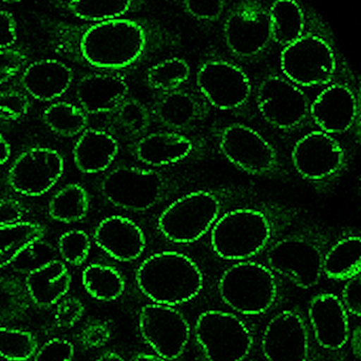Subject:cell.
I'll use <instances>...</instances> for the list:
<instances>
[{
	"label": "cell",
	"instance_id": "6da1fadb",
	"mask_svg": "<svg viewBox=\"0 0 361 361\" xmlns=\"http://www.w3.org/2000/svg\"><path fill=\"white\" fill-rule=\"evenodd\" d=\"M161 25L143 18H121L91 23L80 36V56L91 67L120 71L173 44Z\"/></svg>",
	"mask_w": 361,
	"mask_h": 361
},
{
	"label": "cell",
	"instance_id": "7a4b0ae2",
	"mask_svg": "<svg viewBox=\"0 0 361 361\" xmlns=\"http://www.w3.org/2000/svg\"><path fill=\"white\" fill-rule=\"evenodd\" d=\"M292 221V212L286 208L271 214L256 208H238L216 220L210 244L214 254L224 260L245 261L269 247L276 231L286 229Z\"/></svg>",
	"mask_w": 361,
	"mask_h": 361
},
{
	"label": "cell",
	"instance_id": "3957f363",
	"mask_svg": "<svg viewBox=\"0 0 361 361\" xmlns=\"http://www.w3.org/2000/svg\"><path fill=\"white\" fill-rule=\"evenodd\" d=\"M334 243L317 225L300 227L276 239L267 250V267L297 288H315L324 275V257Z\"/></svg>",
	"mask_w": 361,
	"mask_h": 361
},
{
	"label": "cell",
	"instance_id": "277c9868",
	"mask_svg": "<svg viewBox=\"0 0 361 361\" xmlns=\"http://www.w3.org/2000/svg\"><path fill=\"white\" fill-rule=\"evenodd\" d=\"M137 284L146 297L160 305H182L203 288V274L197 263L178 252H157L137 271Z\"/></svg>",
	"mask_w": 361,
	"mask_h": 361
},
{
	"label": "cell",
	"instance_id": "5b68a950",
	"mask_svg": "<svg viewBox=\"0 0 361 361\" xmlns=\"http://www.w3.org/2000/svg\"><path fill=\"white\" fill-rule=\"evenodd\" d=\"M177 185L154 169L116 167L103 178L101 191L108 202L128 212H146L169 199Z\"/></svg>",
	"mask_w": 361,
	"mask_h": 361
},
{
	"label": "cell",
	"instance_id": "8992f818",
	"mask_svg": "<svg viewBox=\"0 0 361 361\" xmlns=\"http://www.w3.org/2000/svg\"><path fill=\"white\" fill-rule=\"evenodd\" d=\"M219 293L233 311L243 315H260L275 303L277 280L275 273L267 265L240 261L221 276Z\"/></svg>",
	"mask_w": 361,
	"mask_h": 361
},
{
	"label": "cell",
	"instance_id": "52a82bcc",
	"mask_svg": "<svg viewBox=\"0 0 361 361\" xmlns=\"http://www.w3.org/2000/svg\"><path fill=\"white\" fill-rule=\"evenodd\" d=\"M221 209L222 201L218 193L192 191L176 200L161 214L158 229L173 243H193L212 228Z\"/></svg>",
	"mask_w": 361,
	"mask_h": 361
},
{
	"label": "cell",
	"instance_id": "ba28073f",
	"mask_svg": "<svg viewBox=\"0 0 361 361\" xmlns=\"http://www.w3.org/2000/svg\"><path fill=\"white\" fill-rule=\"evenodd\" d=\"M219 149L239 171L261 178H283L288 171L273 145L256 129L239 123L227 125L219 135Z\"/></svg>",
	"mask_w": 361,
	"mask_h": 361
},
{
	"label": "cell",
	"instance_id": "9c48e42d",
	"mask_svg": "<svg viewBox=\"0 0 361 361\" xmlns=\"http://www.w3.org/2000/svg\"><path fill=\"white\" fill-rule=\"evenodd\" d=\"M256 105L273 128L293 133L312 122L311 102L300 87L284 75L269 73L259 82Z\"/></svg>",
	"mask_w": 361,
	"mask_h": 361
},
{
	"label": "cell",
	"instance_id": "30bf717a",
	"mask_svg": "<svg viewBox=\"0 0 361 361\" xmlns=\"http://www.w3.org/2000/svg\"><path fill=\"white\" fill-rule=\"evenodd\" d=\"M222 32L225 46L233 57L254 61L273 42L269 8L259 0H239L227 11Z\"/></svg>",
	"mask_w": 361,
	"mask_h": 361
},
{
	"label": "cell",
	"instance_id": "8fae6325",
	"mask_svg": "<svg viewBox=\"0 0 361 361\" xmlns=\"http://www.w3.org/2000/svg\"><path fill=\"white\" fill-rule=\"evenodd\" d=\"M292 163L303 180L326 188L341 179L349 161L343 146L332 135L319 130L307 133L296 142Z\"/></svg>",
	"mask_w": 361,
	"mask_h": 361
},
{
	"label": "cell",
	"instance_id": "7c38bea8",
	"mask_svg": "<svg viewBox=\"0 0 361 361\" xmlns=\"http://www.w3.org/2000/svg\"><path fill=\"white\" fill-rule=\"evenodd\" d=\"M195 334L208 361H243L254 343L247 326L237 316L222 311L202 313Z\"/></svg>",
	"mask_w": 361,
	"mask_h": 361
},
{
	"label": "cell",
	"instance_id": "4fadbf2b",
	"mask_svg": "<svg viewBox=\"0 0 361 361\" xmlns=\"http://www.w3.org/2000/svg\"><path fill=\"white\" fill-rule=\"evenodd\" d=\"M280 66L283 75L299 87L331 84L337 70L336 57L330 44L311 34H305L284 47Z\"/></svg>",
	"mask_w": 361,
	"mask_h": 361
},
{
	"label": "cell",
	"instance_id": "5bb4252c",
	"mask_svg": "<svg viewBox=\"0 0 361 361\" xmlns=\"http://www.w3.org/2000/svg\"><path fill=\"white\" fill-rule=\"evenodd\" d=\"M195 82L208 105L223 111L242 109L252 97V82L246 72L222 57L205 59L197 69Z\"/></svg>",
	"mask_w": 361,
	"mask_h": 361
},
{
	"label": "cell",
	"instance_id": "9a60e30c",
	"mask_svg": "<svg viewBox=\"0 0 361 361\" xmlns=\"http://www.w3.org/2000/svg\"><path fill=\"white\" fill-rule=\"evenodd\" d=\"M63 171L65 161L57 150L36 146L15 159L6 176V184L18 195L39 197L59 182Z\"/></svg>",
	"mask_w": 361,
	"mask_h": 361
},
{
	"label": "cell",
	"instance_id": "2e32d148",
	"mask_svg": "<svg viewBox=\"0 0 361 361\" xmlns=\"http://www.w3.org/2000/svg\"><path fill=\"white\" fill-rule=\"evenodd\" d=\"M139 329L144 341L167 360L179 358L190 338V326L184 316L171 305L160 303L142 307Z\"/></svg>",
	"mask_w": 361,
	"mask_h": 361
},
{
	"label": "cell",
	"instance_id": "e0dca14e",
	"mask_svg": "<svg viewBox=\"0 0 361 361\" xmlns=\"http://www.w3.org/2000/svg\"><path fill=\"white\" fill-rule=\"evenodd\" d=\"M267 361H309V330L300 314L283 311L271 318L262 336Z\"/></svg>",
	"mask_w": 361,
	"mask_h": 361
},
{
	"label": "cell",
	"instance_id": "ac0fdd59",
	"mask_svg": "<svg viewBox=\"0 0 361 361\" xmlns=\"http://www.w3.org/2000/svg\"><path fill=\"white\" fill-rule=\"evenodd\" d=\"M307 314L315 341L322 349L337 351L349 343V315L337 295H316L310 301Z\"/></svg>",
	"mask_w": 361,
	"mask_h": 361
},
{
	"label": "cell",
	"instance_id": "d6986e66",
	"mask_svg": "<svg viewBox=\"0 0 361 361\" xmlns=\"http://www.w3.org/2000/svg\"><path fill=\"white\" fill-rule=\"evenodd\" d=\"M355 116V91L343 82L329 85L311 104L312 122L329 135L351 130Z\"/></svg>",
	"mask_w": 361,
	"mask_h": 361
},
{
	"label": "cell",
	"instance_id": "ffe728a7",
	"mask_svg": "<svg viewBox=\"0 0 361 361\" xmlns=\"http://www.w3.org/2000/svg\"><path fill=\"white\" fill-rule=\"evenodd\" d=\"M150 111L159 124L171 131L183 133L202 122L209 108L201 94L180 88L171 92L159 93Z\"/></svg>",
	"mask_w": 361,
	"mask_h": 361
},
{
	"label": "cell",
	"instance_id": "44dd1931",
	"mask_svg": "<svg viewBox=\"0 0 361 361\" xmlns=\"http://www.w3.org/2000/svg\"><path fill=\"white\" fill-rule=\"evenodd\" d=\"M93 239L102 250L120 262L137 260L146 247V238L141 227L123 216L102 220L95 227Z\"/></svg>",
	"mask_w": 361,
	"mask_h": 361
},
{
	"label": "cell",
	"instance_id": "7402d4cb",
	"mask_svg": "<svg viewBox=\"0 0 361 361\" xmlns=\"http://www.w3.org/2000/svg\"><path fill=\"white\" fill-rule=\"evenodd\" d=\"M75 95L80 107L87 114H109L129 97V86L120 74L95 72L78 80Z\"/></svg>",
	"mask_w": 361,
	"mask_h": 361
},
{
	"label": "cell",
	"instance_id": "603a6c76",
	"mask_svg": "<svg viewBox=\"0 0 361 361\" xmlns=\"http://www.w3.org/2000/svg\"><path fill=\"white\" fill-rule=\"evenodd\" d=\"M74 80L73 70L57 59H40L30 63L20 78L27 95L37 101L51 102L65 94Z\"/></svg>",
	"mask_w": 361,
	"mask_h": 361
},
{
	"label": "cell",
	"instance_id": "cb8c5ba5",
	"mask_svg": "<svg viewBox=\"0 0 361 361\" xmlns=\"http://www.w3.org/2000/svg\"><path fill=\"white\" fill-rule=\"evenodd\" d=\"M195 146L187 135L175 131H159L140 137L133 152L140 162L148 166L177 164L192 154Z\"/></svg>",
	"mask_w": 361,
	"mask_h": 361
},
{
	"label": "cell",
	"instance_id": "d4e9b609",
	"mask_svg": "<svg viewBox=\"0 0 361 361\" xmlns=\"http://www.w3.org/2000/svg\"><path fill=\"white\" fill-rule=\"evenodd\" d=\"M118 150L120 147L114 135L102 129L87 128L74 145V164L86 175L103 173L111 166Z\"/></svg>",
	"mask_w": 361,
	"mask_h": 361
},
{
	"label": "cell",
	"instance_id": "484cf974",
	"mask_svg": "<svg viewBox=\"0 0 361 361\" xmlns=\"http://www.w3.org/2000/svg\"><path fill=\"white\" fill-rule=\"evenodd\" d=\"M72 276L65 262L50 260L32 269L25 286L30 299L38 307L59 303L71 288Z\"/></svg>",
	"mask_w": 361,
	"mask_h": 361
},
{
	"label": "cell",
	"instance_id": "4316f807",
	"mask_svg": "<svg viewBox=\"0 0 361 361\" xmlns=\"http://www.w3.org/2000/svg\"><path fill=\"white\" fill-rule=\"evenodd\" d=\"M324 275L337 282L361 275V235H345L331 245L324 257Z\"/></svg>",
	"mask_w": 361,
	"mask_h": 361
},
{
	"label": "cell",
	"instance_id": "83f0119b",
	"mask_svg": "<svg viewBox=\"0 0 361 361\" xmlns=\"http://www.w3.org/2000/svg\"><path fill=\"white\" fill-rule=\"evenodd\" d=\"M47 227L37 222H20L0 226V269L14 262L25 250L42 242Z\"/></svg>",
	"mask_w": 361,
	"mask_h": 361
},
{
	"label": "cell",
	"instance_id": "f1b7e54d",
	"mask_svg": "<svg viewBox=\"0 0 361 361\" xmlns=\"http://www.w3.org/2000/svg\"><path fill=\"white\" fill-rule=\"evenodd\" d=\"M269 13L273 42L286 47L305 35V13L296 0H275Z\"/></svg>",
	"mask_w": 361,
	"mask_h": 361
},
{
	"label": "cell",
	"instance_id": "f546056e",
	"mask_svg": "<svg viewBox=\"0 0 361 361\" xmlns=\"http://www.w3.org/2000/svg\"><path fill=\"white\" fill-rule=\"evenodd\" d=\"M90 209V195L82 185L70 183L61 187L49 202L48 214L57 222L71 224L86 218Z\"/></svg>",
	"mask_w": 361,
	"mask_h": 361
},
{
	"label": "cell",
	"instance_id": "4dcf8cb0",
	"mask_svg": "<svg viewBox=\"0 0 361 361\" xmlns=\"http://www.w3.org/2000/svg\"><path fill=\"white\" fill-rule=\"evenodd\" d=\"M82 286L92 298L99 301H114L125 292L122 274L110 265L93 263L82 271Z\"/></svg>",
	"mask_w": 361,
	"mask_h": 361
},
{
	"label": "cell",
	"instance_id": "1f68e13d",
	"mask_svg": "<svg viewBox=\"0 0 361 361\" xmlns=\"http://www.w3.org/2000/svg\"><path fill=\"white\" fill-rule=\"evenodd\" d=\"M44 125L55 135L63 137L80 135L88 128V114L72 103L57 102L44 109Z\"/></svg>",
	"mask_w": 361,
	"mask_h": 361
},
{
	"label": "cell",
	"instance_id": "d6a6232c",
	"mask_svg": "<svg viewBox=\"0 0 361 361\" xmlns=\"http://www.w3.org/2000/svg\"><path fill=\"white\" fill-rule=\"evenodd\" d=\"M152 111L145 104L133 97H126L109 114L112 127L130 137L145 135L152 125Z\"/></svg>",
	"mask_w": 361,
	"mask_h": 361
},
{
	"label": "cell",
	"instance_id": "836d02e7",
	"mask_svg": "<svg viewBox=\"0 0 361 361\" xmlns=\"http://www.w3.org/2000/svg\"><path fill=\"white\" fill-rule=\"evenodd\" d=\"M190 66L180 57L159 61L146 71V85L159 93L180 89L190 78Z\"/></svg>",
	"mask_w": 361,
	"mask_h": 361
},
{
	"label": "cell",
	"instance_id": "e575fe53",
	"mask_svg": "<svg viewBox=\"0 0 361 361\" xmlns=\"http://www.w3.org/2000/svg\"><path fill=\"white\" fill-rule=\"evenodd\" d=\"M135 0H69L68 11L78 18L90 23L121 18L130 12Z\"/></svg>",
	"mask_w": 361,
	"mask_h": 361
},
{
	"label": "cell",
	"instance_id": "d590c367",
	"mask_svg": "<svg viewBox=\"0 0 361 361\" xmlns=\"http://www.w3.org/2000/svg\"><path fill=\"white\" fill-rule=\"evenodd\" d=\"M38 343L32 333L19 329L0 328V357L25 361L35 355Z\"/></svg>",
	"mask_w": 361,
	"mask_h": 361
},
{
	"label": "cell",
	"instance_id": "8d00e7d4",
	"mask_svg": "<svg viewBox=\"0 0 361 361\" xmlns=\"http://www.w3.org/2000/svg\"><path fill=\"white\" fill-rule=\"evenodd\" d=\"M29 298L20 280L0 277V322H11L23 315L27 311Z\"/></svg>",
	"mask_w": 361,
	"mask_h": 361
},
{
	"label": "cell",
	"instance_id": "74e56055",
	"mask_svg": "<svg viewBox=\"0 0 361 361\" xmlns=\"http://www.w3.org/2000/svg\"><path fill=\"white\" fill-rule=\"evenodd\" d=\"M57 247L63 262L80 267L86 262L91 250V240L86 231L73 229L59 237Z\"/></svg>",
	"mask_w": 361,
	"mask_h": 361
},
{
	"label": "cell",
	"instance_id": "f35d334b",
	"mask_svg": "<svg viewBox=\"0 0 361 361\" xmlns=\"http://www.w3.org/2000/svg\"><path fill=\"white\" fill-rule=\"evenodd\" d=\"M31 103L25 93L16 90L0 91V122L14 123L29 112Z\"/></svg>",
	"mask_w": 361,
	"mask_h": 361
},
{
	"label": "cell",
	"instance_id": "ab89813d",
	"mask_svg": "<svg viewBox=\"0 0 361 361\" xmlns=\"http://www.w3.org/2000/svg\"><path fill=\"white\" fill-rule=\"evenodd\" d=\"M185 12L197 21L214 23L222 17L226 0H182Z\"/></svg>",
	"mask_w": 361,
	"mask_h": 361
},
{
	"label": "cell",
	"instance_id": "60d3db41",
	"mask_svg": "<svg viewBox=\"0 0 361 361\" xmlns=\"http://www.w3.org/2000/svg\"><path fill=\"white\" fill-rule=\"evenodd\" d=\"M27 56L18 49H0V85L14 78L25 66Z\"/></svg>",
	"mask_w": 361,
	"mask_h": 361
},
{
	"label": "cell",
	"instance_id": "b9f144b4",
	"mask_svg": "<svg viewBox=\"0 0 361 361\" xmlns=\"http://www.w3.org/2000/svg\"><path fill=\"white\" fill-rule=\"evenodd\" d=\"M74 347L70 341L55 338L36 351L33 361H72Z\"/></svg>",
	"mask_w": 361,
	"mask_h": 361
},
{
	"label": "cell",
	"instance_id": "7bdbcfd3",
	"mask_svg": "<svg viewBox=\"0 0 361 361\" xmlns=\"http://www.w3.org/2000/svg\"><path fill=\"white\" fill-rule=\"evenodd\" d=\"M85 307L75 297L61 299L55 312V322L61 328H71L84 315Z\"/></svg>",
	"mask_w": 361,
	"mask_h": 361
},
{
	"label": "cell",
	"instance_id": "ee69618b",
	"mask_svg": "<svg viewBox=\"0 0 361 361\" xmlns=\"http://www.w3.org/2000/svg\"><path fill=\"white\" fill-rule=\"evenodd\" d=\"M110 337V330L104 322H93L87 324L80 333V341L88 348L103 347Z\"/></svg>",
	"mask_w": 361,
	"mask_h": 361
},
{
	"label": "cell",
	"instance_id": "f6af8a7d",
	"mask_svg": "<svg viewBox=\"0 0 361 361\" xmlns=\"http://www.w3.org/2000/svg\"><path fill=\"white\" fill-rule=\"evenodd\" d=\"M341 299L348 314L361 318V275L347 281Z\"/></svg>",
	"mask_w": 361,
	"mask_h": 361
},
{
	"label": "cell",
	"instance_id": "bcb514c9",
	"mask_svg": "<svg viewBox=\"0 0 361 361\" xmlns=\"http://www.w3.org/2000/svg\"><path fill=\"white\" fill-rule=\"evenodd\" d=\"M25 216V207L18 200L0 197V226L20 222Z\"/></svg>",
	"mask_w": 361,
	"mask_h": 361
},
{
	"label": "cell",
	"instance_id": "7dc6e473",
	"mask_svg": "<svg viewBox=\"0 0 361 361\" xmlns=\"http://www.w3.org/2000/svg\"><path fill=\"white\" fill-rule=\"evenodd\" d=\"M17 39L16 21L8 11H0V49L11 48Z\"/></svg>",
	"mask_w": 361,
	"mask_h": 361
},
{
	"label": "cell",
	"instance_id": "c3c4849f",
	"mask_svg": "<svg viewBox=\"0 0 361 361\" xmlns=\"http://www.w3.org/2000/svg\"><path fill=\"white\" fill-rule=\"evenodd\" d=\"M356 93V116L354 121L353 130L356 140L361 145V80L355 89Z\"/></svg>",
	"mask_w": 361,
	"mask_h": 361
},
{
	"label": "cell",
	"instance_id": "681fc988",
	"mask_svg": "<svg viewBox=\"0 0 361 361\" xmlns=\"http://www.w3.org/2000/svg\"><path fill=\"white\" fill-rule=\"evenodd\" d=\"M350 341H351V349L353 355L361 361V324L354 329L351 337H350Z\"/></svg>",
	"mask_w": 361,
	"mask_h": 361
},
{
	"label": "cell",
	"instance_id": "f907efd6",
	"mask_svg": "<svg viewBox=\"0 0 361 361\" xmlns=\"http://www.w3.org/2000/svg\"><path fill=\"white\" fill-rule=\"evenodd\" d=\"M11 154H12V150H11L10 143L6 141V137L0 133V166L8 162Z\"/></svg>",
	"mask_w": 361,
	"mask_h": 361
},
{
	"label": "cell",
	"instance_id": "816d5d0a",
	"mask_svg": "<svg viewBox=\"0 0 361 361\" xmlns=\"http://www.w3.org/2000/svg\"><path fill=\"white\" fill-rule=\"evenodd\" d=\"M133 361H169L165 358L161 357L160 355H154V354H137L133 357Z\"/></svg>",
	"mask_w": 361,
	"mask_h": 361
},
{
	"label": "cell",
	"instance_id": "f5cc1de1",
	"mask_svg": "<svg viewBox=\"0 0 361 361\" xmlns=\"http://www.w3.org/2000/svg\"><path fill=\"white\" fill-rule=\"evenodd\" d=\"M95 361H125L123 360L122 356L118 354L114 353V352H107V353L103 354L101 357L97 358Z\"/></svg>",
	"mask_w": 361,
	"mask_h": 361
},
{
	"label": "cell",
	"instance_id": "db71d44e",
	"mask_svg": "<svg viewBox=\"0 0 361 361\" xmlns=\"http://www.w3.org/2000/svg\"><path fill=\"white\" fill-rule=\"evenodd\" d=\"M0 1H4V2H18V1H21V0H0Z\"/></svg>",
	"mask_w": 361,
	"mask_h": 361
},
{
	"label": "cell",
	"instance_id": "11a10c76",
	"mask_svg": "<svg viewBox=\"0 0 361 361\" xmlns=\"http://www.w3.org/2000/svg\"><path fill=\"white\" fill-rule=\"evenodd\" d=\"M360 188H361V176H360Z\"/></svg>",
	"mask_w": 361,
	"mask_h": 361
}]
</instances>
